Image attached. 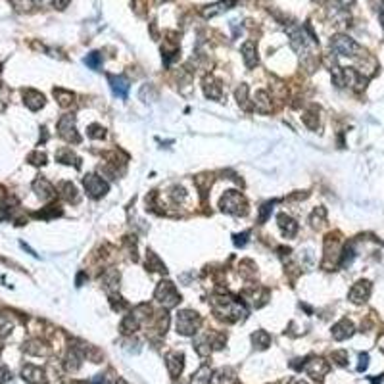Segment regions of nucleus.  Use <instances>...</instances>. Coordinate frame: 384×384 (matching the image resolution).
Masks as SVG:
<instances>
[{"label": "nucleus", "mask_w": 384, "mask_h": 384, "mask_svg": "<svg viewBox=\"0 0 384 384\" xmlns=\"http://www.w3.org/2000/svg\"><path fill=\"white\" fill-rule=\"evenodd\" d=\"M67 2H69V0H54V6H58V8L62 10L67 4Z\"/></svg>", "instance_id": "nucleus-36"}, {"label": "nucleus", "mask_w": 384, "mask_h": 384, "mask_svg": "<svg viewBox=\"0 0 384 384\" xmlns=\"http://www.w3.org/2000/svg\"><path fill=\"white\" fill-rule=\"evenodd\" d=\"M242 54H244V64L248 67H254L258 64V56H256V44L252 41H248L242 46Z\"/></svg>", "instance_id": "nucleus-16"}, {"label": "nucleus", "mask_w": 384, "mask_h": 384, "mask_svg": "<svg viewBox=\"0 0 384 384\" xmlns=\"http://www.w3.org/2000/svg\"><path fill=\"white\" fill-rule=\"evenodd\" d=\"M234 380V371L233 369H221L215 376V384H231Z\"/></svg>", "instance_id": "nucleus-27"}, {"label": "nucleus", "mask_w": 384, "mask_h": 384, "mask_svg": "<svg viewBox=\"0 0 384 384\" xmlns=\"http://www.w3.org/2000/svg\"><path fill=\"white\" fill-rule=\"evenodd\" d=\"M60 190H62V194H64V198H66V200H69V202H77V200H79V194H77L75 184L62 183V184H60Z\"/></svg>", "instance_id": "nucleus-24"}, {"label": "nucleus", "mask_w": 384, "mask_h": 384, "mask_svg": "<svg viewBox=\"0 0 384 384\" xmlns=\"http://www.w3.org/2000/svg\"><path fill=\"white\" fill-rule=\"evenodd\" d=\"M58 134L67 142H79L81 136L75 133V117L73 116H64L58 123Z\"/></svg>", "instance_id": "nucleus-5"}, {"label": "nucleus", "mask_w": 384, "mask_h": 384, "mask_svg": "<svg viewBox=\"0 0 384 384\" xmlns=\"http://www.w3.org/2000/svg\"><path fill=\"white\" fill-rule=\"evenodd\" d=\"M83 183H85L87 192L91 194L92 198H100V196H104V194L108 192V188H109V184L98 175H87Z\"/></svg>", "instance_id": "nucleus-6"}, {"label": "nucleus", "mask_w": 384, "mask_h": 384, "mask_svg": "<svg viewBox=\"0 0 384 384\" xmlns=\"http://www.w3.org/2000/svg\"><path fill=\"white\" fill-rule=\"evenodd\" d=\"M277 221H279V227H281V231H283L286 236H294V234H296V231H298V223H296L292 217H288L286 213H281V215L277 217Z\"/></svg>", "instance_id": "nucleus-15"}, {"label": "nucleus", "mask_w": 384, "mask_h": 384, "mask_svg": "<svg viewBox=\"0 0 384 384\" xmlns=\"http://www.w3.org/2000/svg\"><path fill=\"white\" fill-rule=\"evenodd\" d=\"M146 267L150 269V271H161V273H166V265L159 261V258L156 256V254H152V252H148V258H146Z\"/></svg>", "instance_id": "nucleus-25"}, {"label": "nucleus", "mask_w": 384, "mask_h": 384, "mask_svg": "<svg viewBox=\"0 0 384 384\" xmlns=\"http://www.w3.org/2000/svg\"><path fill=\"white\" fill-rule=\"evenodd\" d=\"M166 365H167V369H169L171 376H179V375H181V371H183V365H184L183 353H179V351H175V353H169V355H167Z\"/></svg>", "instance_id": "nucleus-11"}, {"label": "nucleus", "mask_w": 384, "mask_h": 384, "mask_svg": "<svg viewBox=\"0 0 384 384\" xmlns=\"http://www.w3.org/2000/svg\"><path fill=\"white\" fill-rule=\"evenodd\" d=\"M252 340H254V346L258 350H265L267 346H271V336L265 331H256L254 336H252Z\"/></svg>", "instance_id": "nucleus-17"}, {"label": "nucleus", "mask_w": 384, "mask_h": 384, "mask_svg": "<svg viewBox=\"0 0 384 384\" xmlns=\"http://www.w3.org/2000/svg\"><path fill=\"white\" fill-rule=\"evenodd\" d=\"M87 134L91 136V139H102L104 134H106V129L102 125H91L89 127V131H87Z\"/></svg>", "instance_id": "nucleus-30"}, {"label": "nucleus", "mask_w": 384, "mask_h": 384, "mask_svg": "<svg viewBox=\"0 0 384 384\" xmlns=\"http://www.w3.org/2000/svg\"><path fill=\"white\" fill-rule=\"evenodd\" d=\"M371 294V283L369 281H359L353 284V288L350 290V300L353 304H363Z\"/></svg>", "instance_id": "nucleus-8"}, {"label": "nucleus", "mask_w": 384, "mask_h": 384, "mask_svg": "<svg viewBox=\"0 0 384 384\" xmlns=\"http://www.w3.org/2000/svg\"><path fill=\"white\" fill-rule=\"evenodd\" d=\"M23 102H25V106L29 109H39L44 106V96H42L41 92L33 91V89H27V91H23Z\"/></svg>", "instance_id": "nucleus-10"}, {"label": "nucleus", "mask_w": 384, "mask_h": 384, "mask_svg": "<svg viewBox=\"0 0 384 384\" xmlns=\"http://www.w3.org/2000/svg\"><path fill=\"white\" fill-rule=\"evenodd\" d=\"M109 79V85H112V91H114V94L116 96H119V98H127V94H129V81H127L123 75H108Z\"/></svg>", "instance_id": "nucleus-9"}, {"label": "nucleus", "mask_w": 384, "mask_h": 384, "mask_svg": "<svg viewBox=\"0 0 384 384\" xmlns=\"http://www.w3.org/2000/svg\"><path fill=\"white\" fill-rule=\"evenodd\" d=\"M156 300L159 304H163L166 308H173V306H177V301L181 300V296L177 292L175 284L169 283V281H161L156 288Z\"/></svg>", "instance_id": "nucleus-3"}, {"label": "nucleus", "mask_w": 384, "mask_h": 384, "mask_svg": "<svg viewBox=\"0 0 384 384\" xmlns=\"http://www.w3.org/2000/svg\"><path fill=\"white\" fill-rule=\"evenodd\" d=\"M248 234H250V233L236 234V236H234V244H236V246H244V244L248 242Z\"/></svg>", "instance_id": "nucleus-33"}, {"label": "nucleus", "mask_w": 384, "mask_h": 384, "mask_svg": "<svg viewBox=\"0 0 384 384\" xmlns=\"http://www.w3.org/2000/svg\"><path fill=\"white\" fill-rule=\"evenodd\" d=\"M56 158H58V161H62V163H69V166L73 163L75 167H81V159L77 158L75 154L69 150V148H64V150H60Z\"/></svg>", "instance_id": "nucleus-20"}, {"label": "nucleus", "mask_w": 384, "mask_h": 384, "mask_svg": "<svg viewBox=\"0 0 384 384\" xmlns=\"http://www.w3.org/2000/svg\"><path fill=\"white\" fill-rule=\"evenodd\" d=\"M353 334V325H351L348 319H342L340 323H336L333 326V336L336 340H346Z\"/></svg>", "instance_id": "nucleus-12"}, {"label": "nucleus", "mask_w": 384, "mask_h": 384, "mask_svg": "<svg viewBox=\"0 0 384 384\" xmlns=\"http://www.w3.org/2000/svg\"><path fill=\"white\" fill-rule=\"evenodd\" d=\"M333 358L338 359L336 363H340V365H346V351H334Z\"/></svg>", "instance_id": "nucleus-34"}, {"label": "nucleus", "mask_w": 384, "mask_h": 384, "mask_svg": "<svg viewBox=\"0 0 384 384\" xmlns=\"http://www.w3.org/2000/svg\"><path fill=\"white\" fill-rule=\"evenodd\" d=\"M271 211H273V204H271V202L263 204V206H261V213H259V223H265Z\"/></svg>", "instance_id": "nucleus-31"}, {"label": "nucleus", "mask_w": 384, "mask_h": 384, "mask_svg": "<svg viewBox=\"0 0 384 384\" xmlns=\"http://www.w3.org/2000/svg\"><path fill=\"white\" fill-rule=\"evenodd\" d=\"M12 328H14V321L10 319V315L0 313V336H6Z\"/></svg>", "instance_id": "nucleus-29"}, {"label": "nucleus", "mask_w": 384, "mask_h": 384, "mask_svg": "<svg viewBox=\"0 0 384 384\" xmlns=\"http://www.w3.org/2000/svg\"><path fill=\"white\" fill-rule=\"evenodd\" d=\"M306 373H308L309 376H313V378H323V376L328 373V363H326L325 359H311V361H308L306 363Z\"/></svg>", "instance_id": "nucleus-7"}, {"label": "nucleus", "mask_w": 384, "mask_h": 384, "mask_svg": "<svg viewBox=\"0 0 384 384\" xmlns=\"http://www.w3.org/2000/svg\"><path fill=\"white\" fill-rule=\"evenodd\" d=\"M139 328V315H127L121 323V333L123 334H131Z\"/></svg>", "instance_id": "nucleus-22"}, {"label": "nucleus", "mask_w": 384, "mask_h": 384, "mask_svg": "<svg viewBox=\"0 0 384 384\" xmlns=\"http://www.w3.org/2000/svg\"><path fill=\"white\" fill-rule=\"evenodd\" d=\"M33 188H35V192L39 194V198H41V200H48V198L54 196V186H52L46 179H42V177H39V179L35 181Z\"/></svg>", "instance_id": "nucleus-13"}, {"label": "nucleus", "mask_w": 384, "mask_h": 384, "mask_svg": "<svg viewBox=\"0 0 384 384\" xmlns=\"http://www.w3.org/2000/svg\"><path fill=\"white\" fill-rule=\"evenodd\" d=\"M359 361H361V363H359V371H365V369H367V361H369V355H367V353H361V355H359Z\"/></svg>", "instance_id": "nucleus-35"}, {"label": "nucleus", "mask_w": 384, "mask_h": 384, "mask_svg": "<svg viewBox=\"0 0 384 384\" xmlns=\"http://www.w3.org/2000/svg\"><path fill=\"white\" fill-rule=\"evenodd\" d=\"M209 83H211V87H209L208 83L204 85V89H206V96H209V98H219L221 96V85L217 83V81H213L211 77H208Z\"/></svg>", "instance_id": "nucleus-28"}, {"label": "nucleus", "mask_w": 384, "mask_h": 384, "mask_svg": "<svg viewBox=\"0 0 384 384\" xmlns=\"http://www.w3.org/2000/svg\"><path fill=\"white\" fill-rule=\"evenodd\" d=\"M85 64L91 67V69H94V71H98L102 67V54L100 52H91V54L85 58Z\"/></svg>", "instance_id": "nucleus-26"}, {"label": "nucleus", "mask_w": 384, "mask_h": 384, "mask_svg": "<svg viewBox=\"0 0 384 384\" xmlns=\"http://www.w3.org/2000/svg\"><path fill=\"white\" fill-rule=\"evenodd\" d=\"M114 384H127V382H125V380H123V378H117V380H116V382H114Z\"/></svg>", "instance_id": "nucleus-37"}, {"label": "nucleus", "mask_w": 384, "mask_h": 384, "mask_svg": "<svg viewBox=\"0 0 384 384\" xmlns=\"http://www.w3.org/2000/svg\"><path fill=\"white\" fill-rule=\"evenodd\" d=\"M211 380V369L208 365H202L196 375H192V384H209Z\"/></svg>", "instance_id": "nucleus-18"}, {"label": "nucleus", "mask_w": 384, "mask_h": 384, "mask_svg": "<svg viewBox=\"0 0 384 384\" xmlns=\"http://www.w3.org/2000/svg\"><path fill=\"white\" fill-rule=\"evenodd\" d=\"M200 317L198 313H194L190 309H184L181 313H177V331L184 336H190L200 328Z\"/></svg>", "instance_id": "nucleus-2"}, {"label": "nucleus", "mask_w": 384, "mask_h": 384, "mask_svg": "<svg viewBox=\"0 0 384 384\" xmlns=\"http://www.w3.org/2000/svg\"><path fill=\"white\" fill-rule=\"evenodd\" d=\"M21 375H23V378H25L27 382H31V384L44 382V373H42V369L35 367V365H25Z\"/></svg>", "instance_id": "nucleus-14"}, {"label": "nucleus", "mask_w": 384, "mask_h": 384, "mask_svg": "<svg viewBox=\"0 0 384 384\" xmlns=\"http://www.w3.org/2000/svg\"><path fill=\"white\" fill-rule=\"evenodd\" d=\"M54 96L58 98V102H60V106L62 108H67V106H71V102H73V92H67V91H64V89H54Z\"/></svg>", "instance_id": "nucleus-23"}, {"label": "nucleus", "mask_w": 384, "mask_h": 384, "mask_svg": "<svg viewBox=\"0 0 384 384\" xmlns=\"http://www.w3.org/2000/svg\"><path fill=\"white\" fill-rule=\"evenodd\" d=\"M331 46L340 56H358L359 52H361L358 42L353 41V39H350V37H346V35H336L333 39V42H331Z\"/></svg>", "instance_id": "nucleus-4"}, {"label": "nucleus", "mask_w": 384, "mask_h": 384, "mask_svg": "<svg viewBox=\"0 0 384 384\" xmlns=\"http://www.w3.org/2000/svg\"><path fill=\"white\" fill-rule=\"evenodd\" d=\"M29 161L35 163V166H44V163H46V156L41 154V152H35V154L29 156Z\"/></svg>", "instance_id": "nucleus-32"}, {"label": "nucleus", "mask_w": 384, "mask_h": 384, "mask_svg": "<svg viewBox=\"0 0 384 384\" xmlns=\"http://www.w3.org/2000/svg\"><path fill=\"white\" fill-rule=\"evenodd\" d=\"M254 104H256V109H258V112H261V114H267L269 109H271V102H269V96L263 91L256 92V100H254Z\"/></svg>", "instance_id": "nucleus-19"}, {"label": "nucleus", "mask_w": 384, "mask_h": 384, "mask_svg": "<svg viewBox=\"0 0 384 384\" xmlns=\"http://www.w3.org/2000/svg\"><path fill=\"white\" fill-rule=\"evenodd\" d=\"M221 209L231 215H246L248 213V204L246 198L238 190H227L225 196L221 198Z\"/></svg>", "instance_id": "nucleus-1"}, {"label": "nucleus", "mask_w": 384, "mask_h": 384, "mask_svg": "<svg viewBox=\"0 0 384 384\" xmlns=\"http://www.w3.org/2000/svg\"><path fill=\"white\" fill-rule=\"evenodd\" d=\"M233 2H234V0H223V2H219V4L208 6V10H204V16H206V17L217 16V14H221V12H225V10H229V6H231Z\"/></svg>", "instance_id": "nucleus-21"}]
</instances>
